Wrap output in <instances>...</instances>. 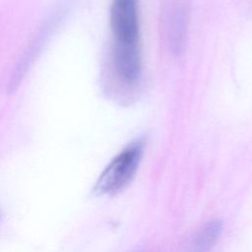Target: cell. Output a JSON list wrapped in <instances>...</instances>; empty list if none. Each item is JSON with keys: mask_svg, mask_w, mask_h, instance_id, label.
I'll return each instance as SVG.
<instances>
[{"mask_svg": "<svg viewBox=\"0 0 252 252\" xmlns=\"http://www.w3.org/2000/svg\"><path fill=\"white\" fill-rule=\"evenodd\" d=\"M144 148L143 138L129 143L102 171L94 186V194L96 196L114 195L122 191L135 176Z\"/></svg>", "mask_w": 252, "mask_h": 252, "instance_id": "obj_2", "label": "cell"}, {"mask_svg": "<svg viewBox=\"0 0 252 252\" xmlns=\"http://www.w3.org/2000/svg\"><path fill=\"white\" fill-rule=\"evenodd\" d=\"M222 230V222L213 220L206 223L193 237L188 252H210Z\"/></svg>", "mask_w": 252, "mask_h": 252, "instance_id": "obj_4", "label": "cell"}, {"mask_svg": "<svg viewBox=\"0 0 252 252\" xmlns=\"http://www.w3.org/2000/svg\"><path fill=\"white\" fill-rule=\"evenodd\" d=\"M187 3L186 0H171L166 11V30L170 48L179 53L184 46L187 30Z\"/></svg>", "mask_w": 252, "mask_h": 252, "instance_id": "obj_3", "label": "cell"}, {"mask_svg": "<svg viewBox=\"0 0 252 252\" xmlns=\"http://www.w3.org/2000/svg\"><path fill=\"white\" fill-rule=\"evenodd\" d=\"M110 28L113 35L112 58L125 61L141 59L138 0H112Z\"/></svg>", "mask_w": 252, "mask_h": 252, "instance_id": "obj_1", "label": "cell"}]
</instances>
